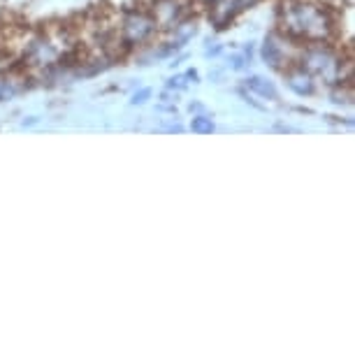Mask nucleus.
Listing matches in <instances>:
<instances>
[{"mask_svg":"<svg viewBox=\"0 0 355 355\" xmlns=\"http://www.w3.org/2000/svg\"><path fill=\"white\" fill-rule=\"evenodd\" d=\"M196 128H198V130H211V125H209V123L198 121V123H196Z\"/></svg>","mask_w":355,"mask_h":355,"instance_id":"nucleus-1","label":"nucleus"}]
</instances>
